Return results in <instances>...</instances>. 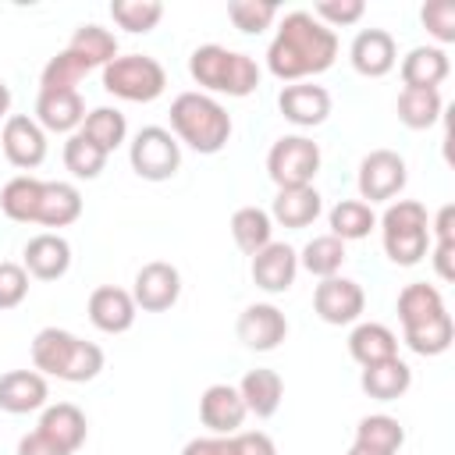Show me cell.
Here are the masks:
<instances>
[{"label":"cell","mask_w":455,"mask_h":455,"mask_svg":"<svg viewBox=\"0 0 455 455\" xmlns=\"http://www.w3.org/2000/svg\"><path fill=\"white\" fill-rule=\"evenodd\" d=\"M231 114L206 92H178L171 100V135L188 149L213 156L231 139Z\"/></svg>","instance_id":"5"},{"label":"cell","mask_w":455,"mask_h":455,"mask_svg":"<svg viewBox=\"0 0 455 455\" xmlns=\"http://www.w3.org/2000/svg\"><path fill=\"white\" fill-rule=\"evenodd\" d=\"M11 117V89H7V82H0V124Z\"/></svg>","instance_id":"48"},{"label":"cell","mask_w":455,"mask_h":455,"mask_svg":"<svg viewBox=\"0 0 455 455\" xmlns=\"http://www.w3.org/2000/svg\"><path fill=\"white\" fill-rule=\"evenodd\" d=\"M419 21L423 28L437 39V46L444 50L448 43H455V0H427L419 7Z\"/></svg>","instance_id":"42"},{"label":"cell","mask_w":455,"mask_h":455,"mask_svg":"<svg viewBox=\"0 0 455 455\" xmlns=\"http://www.w3.org/2000/svg\"><path fill=\"white\" fill-rule=\"evenodd\" d=\"M228 18H231V25H235L238 32L259 36L263 28L274 25L277 4H270V0H231V4H228Z\"/></svg>","instance_id":"41"},{"label":"cell","mask_w":455,"mask_h":455,"mask_svg":"<svg viewBox=\"0 0 455 455\" xmlns=\"http://www.w3.org/2000/svg\"><path fill=\"white\" fill-rule=\"evenodd\" d=\"M178 295H181V274L174 263L149 259L139 267V274L132 281V299L142 313H164L178 302Z\"/></svg>","instance_id":"13"},{"label":"cell","mask_w":455,"mask_h":455,"mask_svg":"<svg viewBox=\"0 0 455 455\" xmlns=\"http://www.w3.org/2000/svg\"><path fill=\"white\" fill-rule=\"evenodd\" d=\"M245 416H249L245 402H242L238 387H231V384H210L199 395V419L210 434H238Z\"/></svg>","instance_id":"22"},{"label":"cell","mask_w":455,"mask_h":455,"mask_svg":"<svg viewBox=\"0 0 455 455\" xmlns=\"http://www.w3.org/2000/svg\"><path fill=\"white\" fill-rule=\"evenodd\" d=\"M21 267L28 277L36 281H57L68 274L71 267V245L64 235L57 231H43L36 238L25 242V252H21Z\"/></svg>","instance_id":"19"},{"label":"cell","mask_w":455,"mask_h":455,"mask_svg":"<svg viewBox=\"0 0 455 455\" xmlns=\"http://www.w3.org/2000/svg\"><path fill=\"white\" fill-rule=\"evenodd\" d=\"M89 142H96L107 156L128 139V121H124V114L117 110V107H96V110H89L85 114V121H82V128H78Z\"/></svg>","instance_id":"35"},{"label":"cell","mask_w":455,"mask_h":455,"mask_svg":"<svg viewBox=\"0 0 455 455\" xmlns=\"http://www.w3.org/2000/svg\"><path fill=\"white\" fill-rule=\"evenodd\" d=\"M36 124L43 132L75 135L85 121V100L78 89H39L36 96Z\"/></svg>","instance_id":"16"},{"label":"cell","mask_w":455,"mask_h":455,"mask_svg":"<svg viewBox=\"0 0 455 455\" xmlns=\"http://www.w3.org/2000/svg\"><path fill=\"white\" fill-rule=\"evenodd\" d=\"M437 313H444V295L434 284L416 281V284H405L398 291V320H402V327L423 323V320H430Z\"/></svg>","instance_id":"38"},{"label":"cell","mask_w":455,"mask_h":455,"mask_svg":"<svg viewBox=\"0 0 455 455\" xmlns=\"http://www.w3.org/2000/svg\"><path fill=\"white\" fill-rule=\"evenodd\" d=\"M135 316H139V306H135L132 291H124L117 284H100L89 295V320L103 334H124V331H132Z\"/></svg>","instance_id":"21"},{"label":"cell","mask_w":455,"mask_h":455,"mask_svg":"<svg viewBox=\"0 0 455 455\" xmlns=\"http://www.w3.org/2000/svg\"><path fill=\"white\" fill-rule=\"evenodd\" d=\"M320 171V146L309 135H281L267 153V174L277 188L313 185Z\"/></svg>","instance_id":"10"},{"label":"cell","mask_w":455,"mask_h":455,"mask_svg":"<svg viewBox=\"0 0 455 455\" xmlns=\"http://www.w3.org/2000/svg\"><path fill=\"white\" fill-rule=\"evenodd\" d=\"M323 210V199L313 185H302V188H277L274 203H270V220L281 224V228H309Z\"/></svg>","instance_id":"27"},{"label":"cell","mask_w":455,"mask_h":455,"mask_svg":"<svg viewBox=\"0 0 455 455\" xmlns=\"http://www.w3.org/2000/svg\"><path fill=\"white\" fill-rule=\"evenodd\" d=\"M402 341L416 352V355H441L451 348L455 341V323H451V313H437L423 323H412V327H402Z\"/></svg>","instance_id":"33"},{"label":"cell","mask_w":455,"mask_h":455,"mask_svg":"<svg viewBox=\"0 0 455 455\" xmlns=\"http://www.w3.org/2000/svg\"><path fill=\"white\" fill-rule=\"evenodd\" d=\"M430 242H455V206L444 203L430 220Z\"/></svg>","instance_id":"47"},{"label":"cell","mask_w":455,"mask_h":455,"mask_svg":"<svg viewBox=\"0 0 455 455\" xmlns=\"http://www.w3.org/2000/svg\"><path fill=\"white\" fill-rule=\"evenodd\" d=\"M18 455H68L60 444H53L46 434H39V430H32V434H25L21 441H18Z\"/></svg>","instance_id":"46"},{"label":"cell","mask_w":455,"mask_h":455,"mask_svg":"<svg viewBox=\"0 0 455 455\" xmlns=\"http://www.w3.org/2000/svg\"><path fill=\"white\" fill-rule=\"evenodd\" d=\"M348 60L363 78H384L398 64L395 36L387 28H359L348 46Z\"/></svg>","instance_id":"17"},{"label":"cell","mask_w":455,"mask_h":455,"mask_svg":"<svg viewBox=\"0 0 455 455\" xmlns=\"http://www.w3.org/2000/svg\"><path fill=\"white\" fill-rule=\"evenodd\" d=\"M313 309L323 323L331 327H345V323H355L366 309V291L359 281L352 277H323L316 288H313Z\"/></svg>","instance_id":"12"},{"label":"cell","mask_w":455,"mask_h":455,"mask_svg":"<svg viewBox=\"0 0 455 455\" xmlns=\"http://www.w3.org/2000/svg\"><path fill=\"white\" fill-rule=\"evenodd\" d=\"M309 14H313L320 25H327V28L334 32V28L355 25V21L366 14V4H363V0H320V4H313Z\"/></svg>","instance_id":"43"},{"label":"cell","mask_w":455,"mask_h":455,"mask_svg":"<svg viewBox=\"0 0 455 455\" xmlns=\"http://www.w3.org/2000/svg\"><path fill=\"white\" fill-rule=\"evenodd\" d=\"M359 387H363L370 398H377V402H395V398H402V395L412 387V370L395 355V359L363 366Z\"/></svg>","instance_id":"30"},{"label":"cell","mask_w":455,"mask_h":455,"mask_svg":"<svg viewBox=\"0 0 455 455\" xmlns=\"http://www.w3.org/2000/svg\"><path fill=\"white\" fill-rule=\"evenodd\" d=\"M348 355L359 363V366H373V363H384V359H395L398 355V334L384 323H355L352 334H348Z\"/></svg>","instance_id":"29"},{"label":"cell","mask_w":455,"mask_h":455,"mask_svg":"<svg viewBox=\"0 0 455 455\" xmlns=\"http://www.w3.org/2000/svg\"><path fill=\"white\" fill-rule=\"evenodd\" d=\"M128 164L142 181H167L181 167V142L167 128L146 124L128 142Z\"/></svg>","instance_id":"9"},{"label":"cell","mask_w":455,"mask_h":455,"mask_svg":"<svg viewBox=\"0 0 455 455\" xmlns=\"http://www.w3.org/2000/svg\"><path fill=\"white\" fill-rule=\"evenodd\" d=\"M341 263H345V242L334 238V235H316V238H309V242L302 245V252H299V267L309 270V274L320 277V281H323V277H338Z\"/></svg>","instance_id":"37"},{"label":"cell","mask_w":455,"mask_h":455,"mask_svg":"<svg viewBox=\"0 0 455 455\" xmlns=\"http://www.w3.org/2000/svg\"><path fill=\"white\" fill-rule=\"evenodd\" d=\"M188 75L199 82V89H206V96L220 92V96L242 100L259 89V64L249 53L228 50L220 43L196 46L188 57Z\"/></svg>","instance_id":"6"},{"label":"cell","mask_w":455,"mask_h":455,"mask_svg":"<svg viewBox=\"0 0 455 455\" xmlns=\"http://www.w3.org/2000/svg\"><path fill=\"white\" fill-rule=\"evenodd\" d=\"M28 295V274L14 259H0V309L21 306Z\"/></svg>","instance_id":"44"},{"label":"cell","mask_w":455,"mask_h":455,"mask_svg":"<svg viewBox=\"0 0 455 455\" xmlns=\"http://www.w3.org/2000/svg\"><path fill=\"white\" fill-rule=\"evenodd\" d=\"M277 110L295 128H316L331 114V92L313 82H291L277 92Z\"/></svg>","instance_id":"18"},{"label":"cell","mask_w":455,"mask_h":455,"mask_svg":"<svg viewBox=\"0 0 455 455\" xmlns=\"http://www.w3.org/2000/svg\"><path fill=\"white\" fill-rule=\"evenodd\" d=\"M238 395L245 402V412L259 416V419H270L277 409H281V398H284V380L277 370H267V366H256L242 377L238 384Z\"/></svg>","instance_id":"28"},{"label":"cell","mask_w":455,"mask_h":455,"mask_svg":"<svg viewBox=\"0 0 455 455\" xmlns=\"http://www.w3.org/2000/svg\"><path fill=\"white\" fill-rule=\"evenodd\" d=\"M181 455H277L270 434L249 430V434H210V437H192Z\"/></svg>","instance_id":"25"},{"label":"cell","mask_w":455,"mask_h":455,"mask_svg":"<svg viewBox=\"0 0 455 455\" xmlns=\"http://www.w3.org/2000/svg\"><path fill=\"white\" fill-rule=\"evenodd\" d=\"M117 57V36L96 21L78 25L60 53H53L39 75V89H78L92 68H107Z\"/></svg>","instance_id":"4"},{"label":"cell","mask_w":455,"mask_h":455,"mask_svg":"<svg viewBox=\"0 0 455 455\" xmlns=\"http://www.w3.org/2000/svg\"><path fill=\"white\" fill-rule=\"evenodd\" d=\"M107 355L96 341H85L64 327H43L32 338V366L43 377H57L68 384H85L100 377Z\"/></svg>","instance_id":"3"},{"label":"cell","mask_w":455,"mask_h":455,"mask_svg":"<svg viewBox=\"0 0 455 455\" xmlns=\"http://www.w3.org/2000/svg\"><path fill=\"white\" fill-rule=\"evenodd\" d=\"M327 224H331V235L334 238L355 242V238H366L377 228V217H373V206H366L363 199H341L327 213Z\"/></svg>","instance_id":"36"},{"label":"cell","mask_w":455,"mask_h":455,"mask_svg":"<svg viewBox=\"0 0 455 455\" xmlns=\"http://www.w3.org/2000/svg\"><path fill=\"white\" fill-rule=\"evenodd\" d=\"M409 181V167L405 160L395 153V149H370L363 160H359V199L366 206L373 203H391Z\"/></svg>","instance_id":"11"},{"label":"cell","mask_w":455,"mask_h":455,"mask_svg":"<svg viewBox=\"0 0 455 455\" xmlns=\"http://www.w3.org/2000/svg\"><path fill=\"white\" fill-rule=\"evenodd\" d=\"M235 334L249 352H274L288 338V320L274 302H252L238 313Z\"/></svg>","instance_id":"14"},{"label":"cell","mask_w":455,"mask_h":455,"mask_svg":"<svg viewBox=\"0 0 455 455\" xmlns=\"http://www.w3.org/2000/svg\"><path fill=\"white\" fill-rule=\"evenodd\" d=\"M103 89L128 103H153L167 89V71L156 57L146 53H117L103 68Z\"/></svg>","instance_id":"8"},{"label":"cell","mask_w":455,"mask_h":455,"mask_svg":"<svg viewBox=\"0 0 455 455\" xmlns=\"http://www.w3.org/2000/svg\"><path fill=\"white\" fill-rule=\"evenodd\" d=\"M50 387L39 370H7L0 373V409L11 416H25L36 409H46Z\"/></svg>","instance_id":"23"},{"label":"cell","mask_w":455,"mask_h":455,"mask_svg":"<svg viewBox=\"0 0 455 455\" xmlns=\"http://www.w3.org/2000/svg\"><path fill=\"white\" fill-rule=\"evenodd\" d=\"M345 455H380V451H370V448H359V444H352Z\"/></svg>","instance_id":"49"},{"label":"cell","mask_w":455,"mask_h":455,"mask_svg":"<svg viewBox=\"0 0 455 455\" xmlns=\"http://www.w3.org/2000/svg\"><path fill=\"white\" fill-rule=\"evenodd\" d=\"M352 444L380 451V455H398V448L405 444V427L387 412H373V416H363L355 423V441Z\"/></svg>","instance_id":"34"},{"label":"cell","mask_w":455,"mask_h":455,"mask_svg":"<svg viewBox=\"0 0 455 455\" xmlns=\"http://www.w3.org/2000/svg\"><path fill=\"white\" fill-rule=\"evenodd\" d=\"M231 238L245 256H256L263 245L274 242V220L263 206H238L231 213Z\"/></svg>","instance_id":"32"},{"label":"cell","mask_w":455,"mask_h":455,"mask_svg":"<svg viewBox=\"0 0 455 455\" xmlns=\"http://www.w3.org/2000/svg\"><path fill=\"white\" fill-rule=\"evenodd\" d=\"M110 18L132 32V36H142V32H153L164 18V4L160 0H114L110 4Z\"/></svg>","instance_id":"40"},{"label":"cell","mask_w":455,"mask_h":455,"mask_svg":"<svg viewBox=\"0 0 455 455\" xmlns=\"http://www.w3.org/2000/svg\"><path fill=\"white\" fill-rule=\"evenodd\" d=\"M249 274H252L256 288H263V291H270V295H281V291H288V288L295 284L299 252H295L291 245H284V242H270V245H263V249L252 256Z\"/></svg>","instance_id":"20"},{"label":"cell","mask_w":455,"mask_h":455,"mask_svg":"<svg viewBox=\"0 0 455 455\" xmlns=\"http://www.w3.org/2000/svg\"><path fill=\"white\" fill-rule=\"evenodd\" d=\"M0 210L18 224L68 228L82 217V192L71 181H39L32 174H18L4 185Z\"/></svg>","instance_id":"2"},{"label":"cell","mask_w":455,"mask_h":455,"mask_svg":"<svg viewBox=\"0 0 455 455\" xmlns=\"http://www.w3.org/2000/svg\"><path fill=\"white\" fill-rule=\"evenodd\" d=\"M402 89H437L448 75H451V60L448 50L441 46H412L402 57Z\"/></svg>","instance_id":"26"},{"label":"cell","mask_w":455,"mask_h":455,"mask_svg":"<svg viewBox=\"0 0 455 455\" xmlns=\"http://www.w3.org/2000/svg\"><path fill=\"white\" fill-rule=\"evenodd\" d=\"M380 242L384 256L395 267H416L430 252V217L427 206L416 199H398L380 217Z\"/></svg>","instance_id":"7"},{"label":"cell","mask_w":455,"mask_h":455,"mask_svg":"<svg viewBox=\"0 0 455 455\" xmlns=\"http://www.w3.org/2000/svg\"><path fill=\"white\" fill-rule=\"evenodd\" d=\"M39 434H46L53 444H60L68 455H75L85 437H89V423H85V412L71 402H57V405H46L43 416H39Z\"/></svg>","instance_id":"24"},{"label":"cell","mask_w":455,"mask_h":455,"mask_svg":"<svg viewBox=\"0 0 455 455\" xmlns=\"http://www.w3.org/2000/svg\"><path fill=\"white\" fill-rule=\"evenodd\" d=\"M398 121L412 132H423V128H434L444 114V100H441V89H402L398 92Z\"/></svg>","instance_id":"31"},{"label":"cell","mask_w":455,"mask_h":455,"mask_svg":"<svg viewBox=\"0 0 455 455\" xmlns=\"http://www.w3.org/2000/svg\"><path fill=\"white\" fill-rule=\"evenodd\" d=\"M0 149L18 171H32L46 160V132L28 114H11L0 124Z\"/></svg>","instance_id":"15"},{"label":"cell","mask_w":455,"mask_h":455,"mask_svg":"<svg viewBox=\"0 0 455 455\" xmlns=\"http://www.w3.org/2000/svg\"><path fill=\"white\" fill-rule=\"evenodd\" d=\"M338 57V36L320 25L309 11H291L281 18L270 46H267V71L277 82H306L323 75Z\"/></svg>","instance_id":"1"},{"label":"cell","mask_w":455,"mask_h":455,"mask_svg":"<svg viewBox=\"0 0 455 455\" xmlns=\"http://www.w3.org/2000/svg\"><path fill=\"white\" fill-rule=\"evenodd\" d=\"M64 167H68L75 178L92 181V178L103 174L107 153H103L96 142H89L82 132H75V135H68V142H64Z\"/></svg>","instance_id":"39"},{"label":"cell","mask_w":455,"mask_h":455,"mask_svg":"<svg viewBox=\"0 0 455 455\" xmlns=\"http://www.w3.org/2000/svg\"><path fill=\"white\" fill-rule=\"evenodd\" d=\"M430 259L441 281H455V242H430Z\"/></svg>","instance_id":"45"}]
</instances>
